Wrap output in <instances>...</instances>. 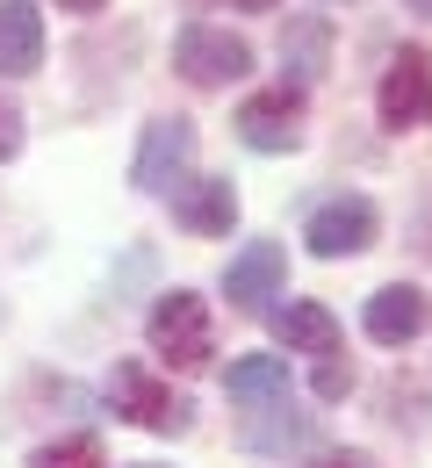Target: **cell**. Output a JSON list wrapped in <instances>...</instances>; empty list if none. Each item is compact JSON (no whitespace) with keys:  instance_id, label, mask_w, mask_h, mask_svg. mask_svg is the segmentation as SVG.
I'll return each mask as SVG.
<instances>
[{"instance_id":"603a6c76","label":"cell","mask_w":432,"mask_h":468,"mask_svg":"<svg viewBox=\"0 0 432 468\" xmlns=\"http://www.w3.org/2000/svg\"><path fill=\"white\" fill-rule=\"evenodd\" d=\"M137 468H159V462H137Z\"/></svg>"},{"instance_id":"7c38bea8","label":"cell","mask_w":432,"mask_h":468,"mask_svg":"<svg viewBox=\"0 0 432 468\" xmlns=\"http://www.w3.org/2000/svg\"><path fill=\"white\" fill-rule=\"evenodd\" d=\"M274 339H281L289 353L332 360V353H339V317H332L324 303H281V310H274Z\"/></svg>"},{"instance_id":"52a82bcc","label":"cell","mask_w":432,"mask_h":468,"mask_svg":"<svg viewBox=\"0 0 432 468\" xmlns=\"http://www.w3.org/2000/svg\"><path fill=\"white\" fill-rule=\"evenodd\" d=\"M187 159H195V122H187V116H152V122H144V144H137L130 180H137L144 195H166V187L187 174Z\"/></svg>"},{"instance_id":"9c48e42d","label":"cell","mask_w":432,"mask_h":468,"mask_svg":"<svg viewBox=\"0 0 432 468\" xmlns=\"http://www.w3.org/2000/svg\"><path fill=\"white\" fill-rule=\"evenodd\" d=\"M361 324H368L374 346H411V339L432 324V295H426V289H411V282H389V289H374V295H368Z\"/></svg>"},{"instance_id":"ffe728a7","label":"cell","mask_w":432,"mask_h":468,"mask_svg":"<svg viewBox=\"0 0 432 468\" xmlns=\"http://www.w3.org/2000/svg\"><path fill=\"white\" fill-rule=\"evenodd\" d=\"M65 15H101V7H109V0H58Z\"/></svg>"},{"instance_id":"d6986e66","label":"cell","mask_w":432,"mask_h":468,"mask_svg":"<svg viewBox=\"0 0 432 468\" xmlns=\"http://www.w3.org/2000/svg\"><path fill=\"white\" fill-rule=\"evenodd\" d=\"M310 468H374V462L361 454V447H332V454H317Z\"/></svg>"},{"instance_id":"5bb4252c","label":"cell","mask_w":432,"mask_h":468,"mask_svg":"<svg viewBox=\"0 0 432 468\" xmlns=\"http://www.w3.org/2000/svg\"><path fill=\"white\" fill-rule=\"evenodd\" d=\"M332 58V22L324 15H296L289 29H281V65H289V87H310L317 72Z\"/></svg>"},{"instance_id":"9a60e30c","label":"cell","mask_w":432,"mask_h":468,"mask_svg":"<svg viewBox=\"0 0 432 468\" xmlns=\"http://www.w3.org/2000/svg\"><path fill=\"white\" fill-rule=\"evenodd\" d=\"M267 410H274V418H252V425H246L252 454H296V447H317V418H310V410H289V397L267 404Z\"/></svg>"},{"instance_id":"8992f818","label":"cell","mask_w":432,"mask_h":468,"mask_svg":"<svg viewBox=\"0 0 432 468\" xmlns=\"http://www.w3.org/2000/svg\"><path fill=\"white\" fill-rule=\"evenodd\" d=\"M238 137H246L252 152H296L303 144V87H267V94H246L238 101Z\"/></svg>"},{"instance_id":"7402d4cb","label":"cell","mask_w":432,"mask_h":468,"mask_svg":"<svg viewBox=\"0 0 432 468\" xmlns=\"http://www.w3.org/2000/svg\"><path fill=\"white\" fill-rule=\"evenodd\" d=\"M404 7H411V15H426V22H432V0H404Z\"/></svg>"},{"instance_id":"7a4b0ae2","label":"cell","mask_w":432,"mask_h":468,"mask_svg":"<svg viewBox=\"0 0 432 468\" xmlns=\"http://www.w3.org/2000/svg\"><path fill=\"white\" fill-rule=\"evenodd\" d=\"M174 72L187 87H231L252 72V44L231 37V29H209V22H187L174 37Z\"/></svg>"},{"instance_id":"6da1fadb","label":"cell","mask_w":432,"mask_h":468,"mask_svg":"<svg viewBox=\"0 0 432 468\" xmlns=\"http://www.w3.org/2000/svg\"><path fill=\"white\" fill-rule=\"evenodd\" d=\"M144 332H152V353H166L174 367H209V353H216L209 310H202V295H195V289H166L159 303H152Z\"/></svg>"},{"instance_id":"30bf717a","label":"cell","mask_w":432,"mask_h":468,"mask_svg":"<svg viewBox=\"0 0 432 468\" xmlns=\"http://www.w3.org/2000/svg\"><path fill=\"white\" fill-rule=\"evenodd\" d=\"M289 282V252L274 245V238H252L246 252L224 267V295H231V310H259L267 295H281Z\"/></svg>"},{"instance_id":"e0dca14e","label":"cell","mask_w":432,"mask_h":468,"mask_svg":"<svg viewBox=\"0 0 432 468\" xmlns=\"http://www.w3.org/2000/svg\"><path fill=\"white\" fill-rule=\"evenodd\" d=\"M310 389H317V404H339V397L353 389V367L332 353V360H317V382H310Z\"/></svg>"},{"instance_id":"ac0fdd59","label":"cell","mask_w":432,"mask_h":468,"mask_svg":"<svg viewBox=\"0 0 432 468\" xmlns=\"http://www.w3.org/2000/svg\"><path fill=\"white\" fill-rule=\"evenodd\" d=\"M15 152H22V109L0 101V159H15Z\"/></svg>"},{"instance_id":"44dd1931","label":"cell","mask_w":432,"mask_h":468,"mask_svg":"<svg viewBox=\"0 0 432 468\" xmlns=\"http://www.w3.org/2000/svg\"><path fill=\"white\" fill-rule=\"evenodd\" d=\"M231 7H246V15H267V7H281V0H231Z\"/></svg>"},{"instance_id":"4fadbf2b","label":"cell","mask_w":432,"mask_h":468,"mask_svg":"<svg viewBox=\"0 0 432 468\" xmlns=\"http://www.w3.org/2000/svg\"><path fill=\"white\" fill-rule=\"evenodd\" d=\"M224 389L252 410L281 404V397H289V353H246V360H231V367H224Z\"/></svg>"},{"instance_id":"277c9868","label":"cell","mask_w":432,"mask_h":468,"mask_svg":"<svg viewBox=\"0 0 432 468\" xmlns=\"http://www.w3.org/2000/svg\"><path fill=\"white\" fill-rule=\"evenodd\" d=\"M109 404H116V418L144 425V432H187V418H195V404L174 397L159 375H144L137 360H123V367L109 375Z\"/></svg>"},{"instance_id":"5b68a950","label":"cell","mask_w":432,"mask_h":468,"mask_svg":"<svg viewBox=\"0 0 432 468\" xmlns=\"http://www.w3.org/2000/svg\"><path fill=\"white\" fill-rule=\"evenodd\" d=\"M374 231H382V217H374L368 195H332V202L310 209V224H303V238H310L317 260H353V252L374 245Z\"/></svg>"},{"instance_id":"3957f363","label":"cell","mask_w":432,"mask_h":468,"mask_svg":"<svg viewBox=\"0 0 432 468\" xmlns=\"http://www.w3.org/2000/svg\"><path fill=\"white\" fill-rule=\"evenodd\" d=\"M374 109H382L389 130H426V122H432V51H426V44H404L396 58L382 65Z\"/></svg>"},{"instance_id":"2e32d148","label":"cell","mask_w":432,"mask_h":468,"mask_svg":"<svg viewBox=\"0 0 432 468\" xmlns=\"http://www.w3.org/2000/svg\"><path fill=\"white\" fill-rule=\"evenodd\" d=\"M29 468H109L101 462V440L94 432H72V440H51V447H37Z\"/></svg>"},{"instance_id":"ba28073f","label":"cell","mask_w":432,"mask_h":468,"mask_svg":"<svg viewBox=\"0 0 432 468\" xmlns=\"http://www.w3.org/2000/svg\"><path fill=\"white\" fill-rule=\"evenodd\" d=\"M174 224L195 238H231V224H238V187L224 174H195L174 187Z\"/></svg>"},{"instance_id":"8fae6325","label":"cell","mask_w":432,"mask_h":468,"mask_svg":"<svg viewBox=\"0 0 432 468\" xmlns=\"http://www.w3.org/2000/svg\"><path fill=\"white\" fill-rule=\"evenodd\" d=\"M44 65V15L37 0H0V80H29Z\"/></svg>"}]
</instances>
